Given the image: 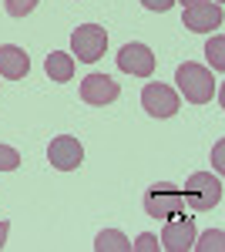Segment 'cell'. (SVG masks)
Returning <instances> with one entry per match:
<instances>
[{
	"label": "cell",
	"instance_id": "2e32d148",
	"mask_svg": "<svg viewBox=\"0 0 225 252\" xmlns=\"http://www.w3.org/2000/svg\"><path fill=\"white\" fill-rule=\"evenodd\" d=\"M3 7H7L10 17H27V14L37 7V0H3Z\"/></svg>",
	"mask_w": 225,
	"mask_h": 252
},
{
	"label": "cell",
	"instance_id": "5b68a950",
	"mask_svg": "<svg viewBox=\"0 0 225 252\" xmlns=\"http://www.w3.org/2000/svg\"><path fill=\"white\" fill-rule=\"evenodd\" d=\"M141 108L151 118H171V115H178L182 101H178V94L171 91L168 84L151 81V84H145V91H141Z\"/></svg>",
	"mask_w": 225,
	"mask_h": 252
},
{
	"label": "cell",
	"instance_id": "d6986e66",
	"mask_svg": "<svg viewBox=\"0 0 225 252\" xmlns=\"http://www.w3.org/2000/svg\"><path fill=\"white\" fill-rule=\"evenodd\" d=\"M148 10H158V14H165V10H171L175 7V0H141Z\"/></svg>",
	"mask_w": 225,
	"mask_h": 252
},
{
	"label": "cell",
	"instance_id": "9c48e42d",
	"mask_svg": "<svg viewBox=\"0 0 225 252\" xmlns=\"http://www.w3.org/2000/svg\"><path fill=\"white\" fill-rule=\"evenodd\" d=\"M222 24V7L212 3V0H202V3H192L185 7V27L195 31V34H208Z\"/></svg>",
	"mask_w": 225,
	"mask_h": 252
},
{
	"label": "cell",
	"instance_id": "4fadbf2b",
	"mask_svg": "<svg viewBox=\"0 0 225 252\" xmlns=\"http://www.w3.org/2000/svg\"><path fill=\"white\" fill-rule=\"evenodd\" d=\"M94 249L97 252H131V242L118 232V229H108V232H101L94 239Z\"/></svg>",
	"mask_w": 225,
	"mask_h": 252
},
{
	"label": "cell",
	"instance_id": "ac0fdd59",
	"mask_svg": "<svg viewBox=\"0 0 225 252\" xmlns=\"http://www.w3.org/2000/svg\"><path fill=\"white\" fill-rule=\"evenodd\" d=\"M131 249H141V252H155L158 249V239H155V235H138V242H131Z\"/></svg>",
	"mask_w": 225,
	"mask_h": 252
},
{
	"label": "cell",
	"instance_id": "5bb4252c",
	"mask_svg": "<svg viewBox=\"0 0 225 252\" xmlns=\"http://www.w3.org/2000/svg\"><path fill=\"white\" fill-rule=\"evenodd\" d=\"M222 51H225V40H222V37H212V40H208L205 54H208V61H212V67H215V71H222V67H225Z\"/></svg>",
	"mask_w": 225,
	"mask_h": 252
},
{
	"label": "cell",
	"instance_id": "277c9868",
	"mask_svg": "<svg viewBox=\"0 0 225 252\" xmlns=\"http://www.w3.org/2000/svg\"><path fill=\"white\" fill-rule=\"evenodd\" d=\"M104 47H108V31L97 24H81L71 34V51L84 64H94L97 58H104Z\"/></svg>",
	"mask_w": 225,
	"mask_h": 252
},
{
	"label": "cell",
	"instance_id": "ba28073f",
	"mask_svg": "<svg viewBox=\"0 0 225 252\" xmlns=\"http://www.w3.org/2000/svg\"><path fill=\"white\" fill-rule=\"evenodd\" d=\"M118 67L125 74H134V78H151L155 74V54L145 44H125L118 54Z\"/></svg>",
	"mask_w": 225,
	"mask_h": 252
},
{
	"label": "cell",
	"instance_id": "9a60e30c",
	"mask_svg": "<svg viewBox=\"0 0 225 252\" xmlns=\"http://www.w3.org/2000/svg\"><path fill=\"white\" fill-rule=\"evenodd\" d=\"M20 165V152L10 145H0V172H14Z\"/></svg>",
	"mask_w": 225,
	"mask_h": 252
},
{
	"label": "cell",
	"instance_id": "30bf717a",
	"mask_svg": "<svg viewBox=\"0 0 225 252\" xmlns=\"http://www.w3.org/2000/svg\"><path fill=\"white\" fill-rule=\"evenodd\" d=\"M118 94H121V88L108 74H88L81 81V97L88 104H111V101H118Z\"/></svg>",
	"mask_w": 225,
	"mask_h": 252
},
{
	"label": "cell",
	"instance_id": "3957f363",
	"mask_svg": "<svg viewBox=\"0 0 225 252\" xmlns=\"http://www.w3.org/2000/svg\"><path fill=\"white\" fill-rule=\"evenodd\" d=\"M145 212L151 219H178V215H185V198H182V189H175L168 182H158V185H151L148 192H145Z\"/></svg>",
	"mask_w": 225,
	"mask_h": 252
},
{
	"label": "cell",
	"instance_id": "ffe728a7",
	"mask_svg": "<svg viewBox=\"0 0 225 252\" xmlns=\"http://www.w3.org/2000/svg\"><path fill=\"white\" fill-rule=\"evenodd\" d=\"M7 232H10V225H7V222H0V249H3V242H7Z\"/></svg>",
	"mask_w": 225,
	"mask_h": 252
},
{
	"label": "cell",
	"instance_id": "8992f818",
	"mask_svg": "<svg viewBox=\"0 0 225 252\" xmlns=\"http://www.w3.org/2000/svg\"><path fill=\"white\" fill-rule=\"evenodd\" d=\"M47 161L57 172H74L84 161V148H81V141L74 135H57L51 141V148H47Z\"/></svg>",
	"mask_w": 225,
	"mask_h": 252
},
{
	"label": "cell",
	"instance_id": "44dd1931",
	"mask_svg": "<svg viewBox=\"0 0 225 252\" xmlns=\"http://www.w3.org/2000/svg\"><path fill=\"white\" fill-rule=\"evenodd\" d=\"M175 3H182V7H192V3H202V0H175Z\"/></svg>",
	"mask_w": 225,
	"mask_h": 252
},
{
	"label": "cell",
	"instance_id": "6da1fadb",
	"mask_svg": "<svg viewBox=\"0 0 225 252\" xmlns=\"http://www.w3.org/2000/svg\"><path fill=\"white\" fill-rule=\"evenodd\" d=\"M182 198H185V209H192V212H212L222 202V182L212 172H195L185 182Z\"/></svg>",
	"mask_w": 225,
	"mask_h": 252
},
{
	"label": "cell",
	"instance_id": "52a82bcc",
	"mask_svg": "<svg viewBox=\"0 0 225 252\" xmlns=\"http://www.w3.org/2000/svg\"><path fill=\"white\" fill-rule=\"evenodd\" d=\"M161 246L168 252H188L195 246V222L192 215H178V219H168L165 229H161Z\"/></svg>",
	"mask_w": 225,
	"mask_h": 252
},
{
	"label": "cell",
	"instance_id": "e0dca14e",
	"mask_svg": "<svg viewBox=\"0 0 225 252\" xmlns=\"http://www.w3.org/2000/svg\"><path fill=\"white\" fill-rule=\"evenodd\" d=\"M222 239H225V235L222 232H219V229H215V232H205V235H202V242H198V249H222Z\"/></svg>",
	"mask_w": 225,
	"mask_h": 252
},
{
	"label": "cell",
	"instance_id": "7a4b0ae2",
	"mask_svg": "<svg viewBox=\"0 0 225 252\" xmlns=\"http://www.w3.org/2000/svg\"><path fill=\"white\" fill-rule=\"evenodd\" d=\"M175 81H178V91L185 94V101L192 104H208L215 97V81H212V71L202 67V64H192L185 61L178 71H175Z\"/></svg>",
	"mask_w": 225,
	"mask_h": 252
},
{
	"label": "cell",
	"instance_id": "7c38bea8",
	"mask_svg": "<svg viewBox=\"0 0 225 252\" xmlns=\"http://www.w3.org/2000/svg\"><path fill=\"white\" fill-rule=\"evenodd\" d=\"M44 71H47V78H51V81L64 84V81L74 78V58L64 54V51H51L47 61H44Z\"/></svg>",
	"mask_w": 225,
	"mask_h": 252
},
{
	"label": "cell",
	"instance_id": "8fae6325",
	"mask_svg": "<svg viewBox=\"0 0 225 252\" xmlns=\"http://www.w3.org/2000/svg\"><path fill=\"white\" fill-rule=\"evenodd\" d=\"M27 71H31V58L14 44H3L0 47V74L7 81H20Z\"/></svg>",
	"mask_w": 225,
	"mask_h": 252
}]
</instances>
